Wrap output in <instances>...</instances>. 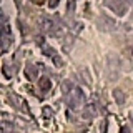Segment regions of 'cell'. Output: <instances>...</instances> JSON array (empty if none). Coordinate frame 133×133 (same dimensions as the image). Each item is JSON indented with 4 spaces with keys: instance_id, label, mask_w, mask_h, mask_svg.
<instances>
[{
    "instance_id": "cell-1",
    "label": "cell",
    "mask_w": 133,
    "mask_h": 133,
    "mask_svg": "<svg viewBox=\"0 0 133 133\" xmlns=\"http://www.w3.org/2000/svg\"><path fill=\"white\" fill-rule=\"evenodd\" d=\"M33 3H37V5H42V3H45V0H33Z\"/></svg>"
}]
</instances>
